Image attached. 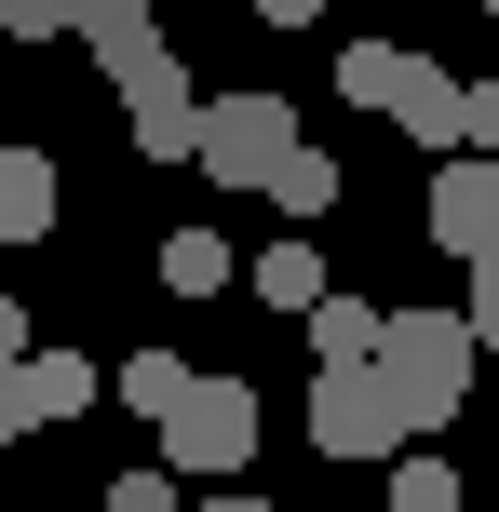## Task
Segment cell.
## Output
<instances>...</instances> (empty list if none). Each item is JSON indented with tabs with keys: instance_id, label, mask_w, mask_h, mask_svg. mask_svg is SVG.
I'll return each mask as SVG.
<instances>
[{
	"instance_id": "obj_12",
	"label": "cell",
	"mask_w": 499,
	"mask_h": 512,
	"mask_svg": "<svg viewBox=\"0 0 499 512\" xmlns=\"http://www.w3.org/2000/svg\"><path fill=\"white\" fill-rule=\"evenodd\" d=\"M95 364H81V351H27V405H41V418H81V405H95Z\"/></svg>"
},
{
	"instance_id": "obj_11",
	"label": "cell",
	"mask_w": 499,
	"mask_h": 512,
	"mask_svg": "<svg viewBox=\"0 0 499 512\" xmlns=\"http://www.w3.org/2000/svg\"><path fill=\"white\" fill-rule=\"evenodd\" d=\"M243 283H257L270 310H297V324H311V310H324V256H311V243H270V256H257V270H243Z\"/></svg>"
},
{
	"instance_id": "obj_21",
	"label": "cell",
	"mask_w": 499,
	"mask_h": 512,
	"mask_svg": "<svg viewBox=\"0 0 499 512\" xmlns=\"http://www.w3.org/2000/svg\"><path fill=\"white\" fill-rule=\"evenodd\" d=\"M459 310H473V337H486V351H499V256H486V270H473V297H459Z\"/></svg>"
},
{
	"instance_id": "obj_4",
	"label": "cell",
	"mask_w": 499,
	"mask_h": 512,
	"mask_svg": "<svg viewBox=\"0 0 499 512\" xmlns=\"http://www.w3.org/2000/svg\"><path fill=\"white\" fill-rule=\"evenodd\" d=\"M149 432H162L176 472H243V459H257V391H243V378H189Z\"/></svg>"
},
{
	"instance_id": "obj_22",
	"label": "cell",
	"mask_w": 499,
	"mask_h": 512,
	"mask_svg": "<svg viewBox=\"0 0 499 512\" xmlns=\"http://www.w3.org/2000/svg\"><path fill=\"white\" fill-rule=\"evenodd\" d=\"M27 351H41V337H27V310L0 297V364H27Z\"/></svg>"
},
{
	"instance_id": "obj_17",
	"label": "cell",
	"mask_w": 499,
	"mask_h": 512,
	"mask_svg": "<svg viewBox=\"0 0 499 512\" xmlns=\"http://www.w3.org/2000/svg\"><path fill=\"white\" fill-rule=\"evenodd\" d=\"M108 512H189V499H176V459H149V472H122V486H108Z\"/></svg>"
},
{
	"instance_id": "obj_23",
	"label": "cell",
	"mask_w": 499,
	"mask_h": 512,
	"mask_svg": "<svg viewBox=\"0 0 499 512\" xmlns=\"http://www.w3.org/2000/svg\"><path fill=\"white\" fill-rule=\"evenodd\" d=\"M257 14H270V27H311V14H338V0H257Z\"/></svg>"
},
{
	"instance_id": "obj_8",
	"label": "cell",
	"mask_w": 499,
	"mask_h": 512,
	"mask_svg": "<svg viewBox=\"0 0 499 512\" xmlns=\"http://www.w3.org/2000/svg\"><path fill=\"white\" fill-rule=\"evenodd\" d=\"M54 230V149H0V243Z\"/></svg>"
},
{
	"instance_id": "obj_19",
	"label": "cell",
	"mask_w": 499,
	"mask_h": 512,
	"mask_svg": "<svg viewBox=\"0 0 499 512\" xmlns=\"http://www.w3.org/2000/svg\"><path fill=\"white\" fill-rule=\"evenodd\" d=\"M459 149H499V81H459Z\"/></svg>"
},
{
	"instance_id": "obj_5",
	"label": "cell",
	"mask_w": 499,
	"mask_h": 512,
	"mask_svg": "<svg viewBox=\"0 0 499 512\" xmlns=\"http://www.w3.org/2000/svg\"><path fill=\"white\" fill-rule=\"evenodd\" d=\"M284 149H297V108L284 95H203V176L216 189H270Z\"/></svg>"
},
{
	"instance_id": "obj_3",
	"label": "cell",
	"mask_w": 499,
	"mask_h": 512,
	"mask_svg": "<svg viewBox=\"0 0 499 512\" xmlns=\"http://www.w3.org/2000/svg\"><path fill=\"white\" fill-rule=\"evenodd\" d=\"M95 68L122 81L135 149H149V162H203V95H189V68H176V41H162V27H135V41H95Z\"/></svg>"
},
{
	"instance_id": "obj_25",
	"label": "cell",
	"mask_w": 499,
	"mask_h": 512,
	"mask_svg": "<svg viewBox=\"0 0 499 512\" xmlns=\"http://www.w3.org/2000/svg\"><path fill=\"white\" fill-rule=\"evenodd\" d=\"M486 27H499V0H486Z\"/></svg>"
},
{
	"instance_id": "obj_1",
	"label": "cell",
	"mask_w": 499,
	"mask_h": 512,
	"mask_svg": "<svg viewBox=\"0 0 499 512\" xmlns=\"http://www.w3.org/2000/svg\"><path fill=\"white\" fill-rule=\"evenodd\" d=\"M473 364H486L473 310H392V324H378V378L405 391V418H419V432H446V418H459Z\"/></svg>"
},
{
	"instance_id": "obj_6",
	"label": "cell",
	"mask_w": 499,
	"mask_h": 512,
	"mask_svg": "<svg viewBox=\"0 0 499 512\" xmlns=\"http://www.w3.org/2000/svg\"><path fill=\"white\" fill-rule=\"evenodd\" d=\"M419 216H432V243H446L459 270H486V256H499V149H446Z\"/></svg>"
},
{
	"instance_id": "obj_18",
	"label": "cell",
	"mask_w": 499,
	"mask_h": 512,
	"mask_svg": "<svg viewBox=\"0 0 499 512\" xmlns=\"http://www.w3.org/2000/svg\"><path fill=\"white\" fill-rule=\"evenodd\" d=\"M135 27H162V0H81V41H135Z\"/></svg>"
},
{
	"instance_id": "obj_7",
	"label": "cell",
	"mask_w": 499,
	"mask_h": 512,
	"mask_svg": "<svg viewBox=\"0 0 499 512\" xmlns=\"http://www.w3.org/2000/svg\"><path fill=\"white\" fill-rule=\"evenodd\" d=\"M378 108H392V122L419 135V149H459V81L432 68V54H405V68H392V95H378Z\"/></svg>"
},
{
	"instance_id": "obj_13",
	"label": "cell",
	"mask_w": 499,
	"mask_h": 512,
	"mask_svg": "<svg viewBox=\"0 0 499 512\" xmlns=\"http://www.w3.org/2000/svg\"><path fill=\"white\" fill-rule=\"evenodd\" d=\"M270 203H284V216H324V203H338V162H324L311 135H297V149L270 162Z\"/></svg>"
},
{
	"instance_id": "obj_24",
	"label": "cell",
	"mask_w": 499,
	"mask_h": 512,
	"mask_svg": "<svg viewBox=\"0 0 499 512\" xmlns=\"http://www.w3.org/2000/svg\"><path fill=\"white\" fill-rule=\"evenodd\" d=\"M189 512H270V499H243V486H216V499H189Z\"/></svg>"
},
{
	"instance_id": "obj_2",
	"label": "cell",
	"mask_w": 499,
	"mask_h": 512,
	"mask_svg": "<svg viewBox=\"0 0 499 512\" xmlns=\"http://www.w3.org/2000/svg\"><path fill=\"white\" fill-rule=\"evenodd\" d=\"M311 445L351 472H392L405 445H419V418H405V391L378 378V364H311Z\"/></svg>"
},
{
	"instance_id": "obj_16",
	"label": "cell",
	"mask_w": 499,
	"mask_h": 512,
	"mask_svg": "<svg viewBox=\"0 0 499 512\" xmlns=\"http://www.w3.org/2000/svg\"><path fill=\"white\" fill-rule=\"evenodd\" d=\"M0 27L14 41H81V0H0Z\"/></svg>"
},
{
	"instance_id": "obj_15",
	"label": "cell",
	"mask_w": 499,
	"mask_h": 512,
	"mask_svg": "<svg viewBox=\"0 0 499 512\" xmlns=\"http://www.w3.org/2000/svg\"><path fill=\"white\" fill-rule=\"evenodd\" d=\"M392 512H459V472L432 459V445H405L392 459Z\"/></svg>"
},
{
	"instance_id": "obj_20",
	"label": "cell",
	"mask_w": 499,
	"mask_h": 512,
	"mask_svg": "<svg viewBox=\"0 0 499 512\" xmlns=\"http://www.w3.org/2000/svg\"><path fill=\"white\" fill-rule=\"evenodd\" d=\"M14 432H41V405H27V364H0V445Z\"/></svg>"
},
{
	"instance_id": "obj_14",
	"label": "cell",
	"mask_w": 499,
	"mask_h": 512,
	"mask_svg": "<svg viewBox=\"0 0 499 512\" xmlns=\"http://www.w3.org/2000/svg\"><path fill=\"white\" fill-rule=\"evenodd\" d=\"M189 378H203V364H176V351H135L122 378H108V405H135V418H162V405H176Z\"/></svg>"
},
{
	"instance_id": "obj_10",
	"label": "cell",
	"mask_w": 499,
	"mask_h": 512,
	"mask_svg": "<svg viewBox=\"0 0 499 512\" xmlns=\"http://www.w3.org/2000/svg\"><path fill=\"white\" fill-rule=\"evenodd\" d=\"M378 324H392L378 297H338V283H324V310H311V364H378Z\"/></svg>"
},
{
	"instance_id": "obj_9",
	"label": "cell",
	"mask_w": 499,
	"mask_h": 512,
	"mask_svg": "<svg viewBox=\"0 0 499 512\" xmlns=\"http://www.w3.org/2000/svg\"><path fill=\"white\" fill-rule=\"evenodd\" d=\"M230 283H243V256L216 230H162V297H230Z\"/></svg>"
}]
</instances>
